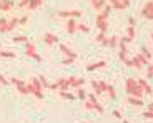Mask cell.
I'll return each instance as SVG.
<instances>
[{
  "label": "cell",
  "mask_w": 153,
  "mask_h": 123,
  "mask_svg": "<svg viewBox=\"0 0 153 123\" xmlns=\"http://www.w3.org/2000/svg\"><path fill=\"white\" fill-rule=\"evenodd\" d=\"M25 55H27V57H32L33 60H37V61H42L43 60V58L37 53V48H35V45L32 42L25 43Z\"/></svg>",
  "instance_id": "1"
},
{
  "label": "cell",
  "mask_w": 153,
  "mask_h": 123,
  "mask_svg": "<svg viewBox=\"0 0 153 123\" xmlns=\"http://www.w3.org/2000/svg\"><path fill=\"white\" fill-rule=\"evenodd\" d=\"M32 87H33V95L37 96V98H40L42 100L43 98V87H42V83H40V80H38V77H35V78H32Z\"/></svg>",
  "instance_id": "2"
},
{
  "label": "cell",
  "mask_w": 153,
  "mask_h": 123,
  "mask_svg": "<svg viewBox=\"0 0 153 123\" xmlns=\"http://www.w3.org/2000/svg\"><path fill=\"white\" fill-rule=\"evenodd\" d=\"M140 15L146 20H153V0H150V2H146V4L143 5Z\"/></svg>",
  "instance_id": "3"
},
{
  "label": "cell",
  "mask_w": 153,
  "mask_h": 123,
  "mask_svg": "<svg viewBox=\"0 0 153 123\" xmlns=\"http://www.w3.org/2000/svg\"><path fill=\"white\" fill-rule=\"evenodd\" d=\"M83 12L82 10H58V17H63V19H76V17H82Z\"/></svg>",
  "instance_id": "4"
},
{
  "label": "cell",
  "mask_w": 153,
  "mask_h": 123,
  "mask_svg": "<svg viewBox=\"0 0 153 123\" xmlns=\"http://www.w3.org/2000/svg\"><path fill=\"white\" fill-rule=\"evenodd\" d=\"M76 25H78V23H76V20L75 19H67V33H75L76 32Z\"/></svg>",
  "instance_id": "5"
},
{
  "label": "cell",
  "mask_w": 153,
  "mask_h": 123,
  "mask_svg": "<svg viewBox=\"0 0 153 123\" xmlns=\"http://www.w3.org/2000/svg\"><path fill=\"white\" fill-rule=\"evenodd\" d=\"M43 40H45L47 45H53V43L58 42V37L55 33H52V32H47V33L43 35Z\"/></svg>",
  "instance_id": "6"
},
{
  "label": "cell",
  "mask_w": 153,
  "mask_h": 123,
  "mask_svg": "<svg viewBox=\"0 0 153 123\" xmlns=\"http://www.w3.org/2000/svg\"><path fill=\"white\" fill-rule=\"evenodd\" d=\"M13 7H15L13 0H0V10L2 12H8V10H12Z\"/></svg>",
  "instance_id": "7"
},
{
  "label": "cell",
  "mask_w": 153,
  "mask_h": 123,
  "mask_svg": "<svg viewBox=\"0 0 153 123\" xmlns=\"http://www.w3.org/2000/svg\"><path fill=\"white\" fill-rule=\"evenodd\" d=\"M58 48H60V52L65 55V57H73V58H76V53L72 50V48H70V47H67V45H63V43H60V45H58Z\"/></svg>",
  "instance_id": "8"
},
{
  "label": "cell",
  "mask_w": 153,
  "mask_h": 123,
  "mask_svg": "<svg viewBox=\"0 0 153 123\" xmlns=\"http://www.w3.org/2000/svg\"><path fill=\"white\" fill-rule=\"evenodd\" d=\"M58 90L60 92H67V90L70 88V82H68V78H65V77H62V78H58Z\"/></svg>",
  "instance_id": "9"
},
{
  "label": "cell",
  "mask_w": 153,
  "mask_h": 123,
  "mask_svg": "<svg viewBox=\"0 0 153 123\" xmlns=\"http://www.w3.org/2000/svg\"><path fill=\"white\" fill-rule=\"evenodd\" d=\"M138 85L142 87L143 93H146V95H153V90H152V87H150V83H148L146 80H143V78H140V80H138Z\"/></svg>",
  "instance_id": "10"
},
{
  "label": "cell",
  "mask_w": 153,
  "mask_h": 123,
  "mask_svg": "<svg viewBox=\"0 0 153 123\" xmlns=\"http://www.w3.org/2000/svg\"><path fill=\"white\" fill-rule=\"evenodd\" d=\"M70 87H75V88H80L82 85L85 83V78H78V77H68Z\"/></svg>",
  "instance_id": "11"
},
{
  "label": "cell",
  "mask_w": 153,
  "mask_h": 123,
  "mask_svg": "<svg viewBox=\"0 0 153 123\" xmlns=\"http://www.w3.org/2000/svg\"><path fill=\"white\" fill-rule=\"evenodd\" d=\"M105 65H107V61H103V60L97 61V63H90V65L87 67V72H95V70H98V68H103Z\"/></svg>",
  "instance_id": "12"
},
{
  "label": "cell",
  "mask_w": 153,
  "mask_h": 123,
  "mask_svg": "<svg viewBox=\"0 0 153 123\" xmlns=\"http://www.w3.org/2000/svg\"><path fill=\"white\" fill-rule=\"evenodd\" d=\"M125 85H126V93H128V92H131L135 87H138V80H135L133 77H128V78H126V83Z\"/></svg>",
  "instance_id": "13"
},
{
  "label": "cell",
  "mask_w": 153,
  "mask_h": 123,
  "mask_svg": "<svg viewBox=\"0 0 153 123\" xmlns=\"http://www.w3.org/2000/svg\"><path fill=\"white\" fill-rule=\"evenodd\" d=\"M128 96H133V98H142V96H143L142 87H140V85H138V87H135L131 92H128Z\"/></svg>",
  "instance_id": "14"
},
{
  "label": "cell",
  "mask_w": 153,
  "mask_h": 123,
  "mask_svg": "<svg viewBox=\"0 0 153 123\" xmlns=\"http://www.w3.org/2000/svg\"><path fill=\"white\" fill-rule=\"evenodd\" d=\"M42 4H43V0H28V8L30 10H37Z\"/></svg>",
  "instance_id": "15"
},
{
  "label": "cell",
  "mask_w": 153,
  "mask_h": 123,
  "mask_svg": "<svg viewBox=\"0 0 153 123\" xmlns=\"http://www.w3.org/2000/svg\"><path fill=\"white\" fill-rule=\"evenodd\" d=\"M128 103L133 105V107H142L143 100H142V98H133V96H128Z\"/></svg>",
  "instance_id": "16"
},
{
  "label": "cell",
  "mask_w": 153,
  "mask_h": 123,
  "mask_svg": "<svg viewBox=\"0 0 153 123\" xmlns=\"http://www.w3.org/2000/svg\"><path fill=\"white\" fill-rule=\"evenodd\" d=\"M105 92H108V96H110L111 100H115V98H117V92H115V88L111 87V85L107 83V90H105Z\"/></svg>",
  "instance_id": "17"
},
{
  "label": "cell",
  "mask_w": 153,
  "mask_h": 123,
  "mask_svg": "<svg viewBox=\"0 0 153 123\" xmlns=\"http://www.w3.org/2000/svg\"><path fill=\"white\" fill-rule=\"evenodd\" d=\"M7 25H8V20H5V19H0V33H5V32H8Z\"/></svg>",
  "instance_id": "18"
},
{
  "label": "cell",
  "mask_w": 153,
  "mask_h": 123,
  "mask_svg": "<svg viewBox=\"0 0 153 123\" xmlns=\"http://www.w3.org/2000/svg\"><path fill=\"white\" fill-rule=\"evenodd\" d=\"M111 5V8H115V10H125V5H123V2L122 0H117V2H115V4H110Z\"/></svg>",
  "instance_id": "19"
},
{
  "label": "cell",
  "mask_w": 153,
  "mask_h": 123,
  "mask_svg": "<svg viewBox=\"0 0 153 123\" xmlns=\"http://www.w3.org/2000/svg\"><path fill=\"white\" fill-rule=\"evenodd\" d=\"M17 25H19V19H15V17H13L12 20H8V25H7L8 32H10V30H13V28H15Z\"/></svg>",
  "instance_id": "20"
},
{
  "label": "cell",
  "mask_w": 153,
  "mask_h": 123,
  "mask_svg": "<svg viewBox=\"0 0 153 123\" xmlns=\"http://www.w3.org/2000/svg\"><path fill=\"white\" fill-rule=\"evenodd\" d=\"M140 53H142V55H143V57H145V58H146V60H148V61H150V58L153 57V53H152V52H150V50H146L145 47H142V48H140Z\"/></svg>",
  "instance_id": "21"
},
{
  "label": "cell",
  "mask_w": 153,
  "mask_h": 123,
  "mask_svg": "<svg viewBox=\"0 0 153 123\" xmlns=\"http://www.w3.org/2000/svg\"><path fill=\"white\" fill-rule=\"evenodd\" d=\"M105 4H107V0H98V2H97V4H93V8H95V10H103V7H105Z\"/></svg>",
  "instance_id": "22"
},
{
  "label": "cell",
  "mask_w": 153,
  "mask_h": 123,
  "mask_svg": "<svg viewBox=\"0 0 153 123\" xmlns=\"http://www.w3.org/2000/svg\"><path fill=\"white\" fill-rule=\"evenodd\" d=\"M131 67H135V68H138V70H140V68H142V61H140V60H138V57H137V55H135V57L133 58H131Z\"/></svg>",
  "instance_id": "23"
},
{
  "label": "cell",
  "mask_w": 153,
  "mask_h": 123,
  "mask_svg": "<svg viewBox=\"0 0 153 123\" xmlns=\"http://www.w3.org/2000/svg\"><path fill=\"white\" fill-rule=\"evenodd\" d=\"M118 45V37H110V39H108V47H111V48H115V47Z\"/></svg>",
  "instance_id": "24"
},
{
  "label": "cell",
  "mask_w": 153,
  "mask_h": 123,
  "mask_svg": "<svg viewBox=\"0 0 153 123\" xmlns=\"http://www.w3.org/2000/svg\"><path fill=\"white\" fill-rule=\"evenodd\" d=\"M13 42H22V43H27V42H28V37H27V35H17V37H13Z\"/></svg>",
  "instance_id": "25"
},
{
  "label": "cell",
  "mask_w": 153,
  "mask_h": 123,
  "mask_svg": "<svg viewBox=\"0 0 153 123\" xmlns=\"http://www.w3.org/2000/svg\"><path fill=\"white\" fill-rule=\"evenodd\" d=\"M60 96L62 98H67V100H75L76 98V95H72V93H68V92H60Z\"/></svg>",
  "instance_id": "26"
},
{
  "label": "cell",
  "mask_w": 153,
  "mask_h": 123,
  "mask_svg": "<svg viewBox=\"0 0 153 123\" xmlns=\"http://www.w3.org/2000/svg\"><path fill=\"white\" fill-rule=\"evenodd\" d=\"M93 110H95V112H98V113H103L105 112V108L102 107L98 102H93Z\"/></svg>",
  "instance_id": "27"
},
{
  "label": "cell",
  "mask_w": 153,
  "mask_h": 123,
  "mask_svg": "<svg viewBox=\"0 0 153 123\" xmlns=\"http://www.w3.org/2000/svg\"><path fill=\"white\" fill-rule=\"evenodd\" d=\"M76 30L85 32V33H87V32H90V27H88V25H85V23H78V25H76Z\"/></svg>",
  "instance_id": "28"
},
{
  "label": "cell",
  "mask_w": 153,
  "mask_h": 123,
  "mask_svg": "<svg viewBox=\"0 0 153 123\" xmlns=\"http://www.w3.org/2000/svg\"><path fill=\"white\" fill-rule=\"evenodd\" d=\"M75 60H76V58H73V57H65L63 60H62V65H72Z\"/></svg>",
  "instance_id": "29"
},
{
  "label": "cell",
  "mask_w": 153,
  "mask_h": 123,
  "mask_svg": "<svg viewBox=\"0 0 153 123\" xmlns=\"http://www.w3.org/2000/svg\"><path fill=\"white\" fill-rule=\"evenodd\" d=\"M92 87H93V90H95V95H102L100 87H98V82H97V80H92Z\"/></svg>",
  "instance_id": "30"
},
{
  "label": "cell",
  "mask_w": 153,
  "mask_h": 123,
  "mask_svg": "<svg viewBox=\"0 0 153 123\" xmlns=\"http://www.w3.org/2000/svg\"><path fill=\"white\" fill-rule=\"evenodd\" d=\"M38 80H40V83H42L43 88H48V87H50V83L47 82V78L43 77V75H40V77H38Z\"/></svg>",
  "instance_id": "31"
},
{
  "label": "cell",
  "mask_w": 153,
  "mask_h": 123,
  "mask_svg": "<svg viewBox=\"0 0 153 123\" xmlns=\"http://www.w3.org/2000/svg\"><path fill=\"white\" fill-rule=\"evenodd\" d=\"M0 57H4V58H15V53H13V52H0Z\"/></svg>",
  "instance_id": "32"
},
{
  "label": "cell",
  "mask_w": 153,
  "mask_h": 123,
  "mask_svg": "<svg viewBox=\"0 0 153 123\" xmlns=\"http://www.w3.org/2000/svg\"><path fill=\"white\" fill-rule=\"evenodd\" d=\"M148 68H146V78H152L153 77V63H148Z\"/></svg>",
  "instance_id": "33"
},
{
  "label": "cell",
  "mask_w": 153,
  "mask_h": 123,
  "mask_svg": "<svg viewBox=\"0 0 153 123\" xmlns=\"http://www.w3.org/2000/svg\"><path fill=\"white\" fill-rule=\"evenodd\" d=\"M76 98H80V100H85V98H87V93H85V90L78 88V92H76Z\"/></svg>",
  "instance_id": "34"
},
{
  "label": "cell",
  "mask_w": 153,
  "mask_h": 123,
  "mask_svg": "<svg viewBox=\"0 0 153 123\" xmlns=\"http://www.w3.org/2000/svg\"><path fill=\"white\" fill-rule=\"evenodd\" d=\"M137 57H138V60L142 61V65H148V63H150V61H148V60H146V58H145V57H143V55H142V53H137Z\"/></svg>",
  "instance_id": "35"
},
{
  "label": "cell",
  "mask_w": 153,
  "mask_h": 123,
  "mask_svg": "<svg viewBox=\"0 0 153 123\" xmlns=\"http://www.w3.org/2000/svg\"><path fill=\"white\" fill-rule=\"evenodd\" d=\"M98 87H100V92L105 93V90H107V83H105L103 80H100V82H98Z\"/></svg>",
  "instance_id": "36"
},
{
  "label": "cell",
  "mask_w": 153,
  "mask_h": 123,
  "mask_svg": "<svg viewBox=\"0 0 153 123\" xmlns=\"http://www.w3.org/2000/svg\"><path fill=\"white\" fill-rule=\"evenodd\" d=\"M105 39H107V37H105V33H103V32H100V33L97 35V39H95V40H97V42H100V43H102Z\"/></svg>",
  "instance_id": "37"
},
{
  "label": "cell",
  "mask_w": 153,
  "mask_h": 123,
  "mask_svg": "<svg viewBox=\"0 0 153 123\" xmlns=\"http://www.w3.org/2000/svg\"><path fill=\"white\" fill-rule=\"evenodd\" d=\"M27 22H28V17L27 15H23V17H20V19H19V25H25Z\"/></svg>",
  "instance_id": "38"
},
{
  "label": "cell",
  "mask_w": 153,
  "mask_h": 123,
  "mask_svg": "<svg viewBox=\"0 0 153 123\" xmlns=\"http://www.w3.org/2000/svg\"><path fill=\"white\" fill-rule=\"evenodd\" d=\"M143 118L153 120V112H148V110H145V113H143Z\"/></svg>",
  "instance_id": "39"
},
{
  "label": "cell",
  "mask_w": 153,
  "mask_h": 123,
  "mask_svg": "<svg viewBox=\"0 0 153 123\" xmlns=\"http://www.w3.org/2000/svg\"><path fill=\"white\" fill-rule=\"evenodd\" d=\"M85 108L87 110H93V103L90 100H85Z\"/></svg>",
  "instance_id": "40"
},
{
  "label": "cell",
  "mask_w": 153,
  "mask_h": 123,
  "mask_svg": "<svg viewBox=\"0 0 153 123\" xmlns=\"http://www.w3.org/2000/svg\"><path fill=\"white\" fill-rule=\"evenodd\" d=\"M88 100L92 102V103H93V102H98V100H97V95H95V93H88Z\"/></svg>",
  "instance_id": "41"
},
{
  "label": "cell",
  "mask_w": 153,
  "mask_h": 123,
  "mask_svg": "<svg viewBox=\"0 0 153 123\" xmlns=\"http://www.w3.org/2000/svg\"><path fill=\"white\" fill-rule=\"evenodd\" d=\"M113 116H115L117 120H122V113H120L118 110H113Z\"/></svg>",
  "instance_id": "42"
},
{
  "label": "cell",
  "mask_w": 153,
  "mask_h": 123,
  "mask_svg": "<svg viewBox=\"0 0 153 123\" xmlns=\"http://www.w3.org/2000/svg\"><path fill=\"white\" fill-rule=\"evenodd\" d=\"M0 83H2V85H8V83H10V82H8V80H7V78H5V77H2V75H0Z\"/></svg>",
  "instance_id": "43"
},
{
  "label": "cell",
  "mask_w": 153,
  "mask_h": 123,
  "mask_svg": "<svg viewBox=\"0 0 153 123\" xmlns=\"http://www.w3.org/2000/svg\"><path fill=\"white\" fill-rule=\"evenodd\" d=\"M25 5L28 7V0H20L19 2V7H25Z\"/></svg>",
  "instance_id": "44"
},
{
  "label": "cell",
  "mask_w": 153,
  "mask_h": 123,
  "mask_svg": "<svg viewBox=\"0 0 153 123\" xmlns=\"http://www.w3.org/2000/svg\"><path fill=\"white\" fill-rule=\"evenodd\" d=\"M128 23H130L131 27H135V25H137V20H135L133 17H130V19H128Z\"/></svg>",
  "instance_id": "45"
},
{
  "label": "cell",
  "mask_w": 153,
  "mask_h": 123,
  "mask_svg": "<svg viewBox=\"0 0 153 123\" xmlns=\"http://www.w3.org/2000/svg\"><path fill=\"white\" fill-rule=\"evenodd\" d=\"M50 90H58V83L55 82V83H50V87H48Z\"/></svg>",
  "instance_id": "46"
},
{
  "label": "cell",
  "mask_w": 153,
  "mask_h": 123,
  "mask_svg": "<svg viewBox=\"0 0 153 123\" xmlns=\"http://www.w3.org/2000/svg\"><path fill=\"white\" fill-rule=\"evenodd\" d=\"M146 110H148V112H153V102H152V103H148V108H146Z\"/></svg>",
  "instance_id": "47"
},
{
  "label": "cell",
  "mask_w": 153,
  "mask_h": 123,
  "mask_svg": "<svg viewBox=\"0 0 153 123\" xmlns=\"http://www.w3.org/2000/svg\"><path fill=\"white\" fill-rule=\"evenodd\" d=\"M108 2H110V4H115V2H117V0H108Z\"/></svg>",
  "instance_id": "48"
},
{
  "label": "cell",
  "mask_w": 153,
  "mask_h": 123,
  "mask_svg": "<svg viewBox=\"0 0 153 123\" xmlns=\"http://www.w3.org/2000/svg\"><path fill=\"white\" fill-rule=\"evenodd\" d=\"M123 123H130V122H128V120H123Z\"/></svg>",
  "instance_id": "49"
},
{
  "label": "cell",
  "mask_w": 153,
  "mask_h": 123,
  "mask_svg": "<svg viewBox=\"0 0 153 123\" xmlns=\"http://www.w3.org/2000/svg\"><path fill=\"white\" fill-rule=\"evenodd\" d=\"M82 123H90V122H82Z\"/></svg>",
  "instance_id": "50"
},
{
  "label": "cell",
  "mask_w": 153,
  "mask_h": 123,
  "mask_svg": "<svg viewBox=\"0 0 153 123\" xmlns=\"http://www.w3.org/2000/svg\"><path fill=\"white\" fill-rule=\"evenodd\" d=\"M152 40H153V33H152Z\"/></svg>",
  "instance_id": "51"
},
{
  "label": "cell",
  "mask_w": 153,
  "mask_h": 123,
  "mask_svg": "<svg viewBox=\"0 0 153 123\" xmlns=\"http://www.w3.org/2000/svg\"><path fill=\"white\" fill-rule=\"evenodd\" d=\"M0 47H2V45H0Z\"/></svg>",
  "instance_id": "52"
},
{
  "label": "cell",
  "mask_w": 153,
  "mask_h": 123,
  "mask_svg": "<svg viewBox=\"0 0 153 123\" xmlns=\"http://www.w3.org/2000/svg\"><path fill=\"white\" fill-rule=\"evenodd\" d=\"M152 52H153V50H152Z\"/></svg>",
  "instance_id": "53"
}]
</instances>
